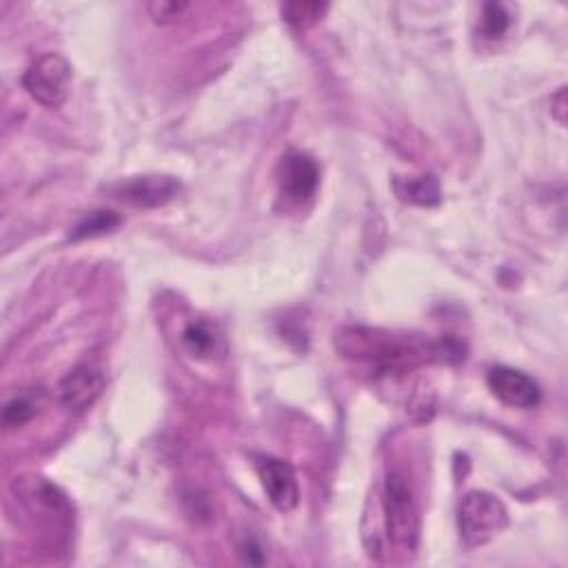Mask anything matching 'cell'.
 <instances>
[{
    "mask_svg": "<svg viewBox=\"0 0 568 568\" xmlns=\"http://www.w3.org/2000/svg\"><path fill=\"white\" fill-rule=\"evenodd\" d=\"M186 9H189L186 2H175V0H155V2H149V4H146L149 16H151L155 22H160V24L173 22V20L180 18Z\"/></svg>",
    "mask_w": 568,
    "mask_h": 568,
    "instance_id": "obj_16",
    "label": "cell"
},
{
    "mask_svg": "<svg viewBox=\"0 0 568 568\" xmlns=\"http://www.w3.org/2000/svg\"><path fill=\"white\" fill-rule=\"evenodd\" d=\"M255 470L268 501L280 513H291L300 501V486L291 464L271 455H257Z\"/></svg>",
    "mask_w": 568,
    "mask_h": 568,
    "instance_id": "obj_6",
    "label": "cell"
},
{
    "mask_svg": "<svg viewBox=\"0 0 568 568\" xmlns=\"http://www.w3.org/2000/svg\"><path fill=\"white\" fill-rule=\"evenodd\" d=\"M122 224V217L115 211L109 209H95L84 213L71 229H69V240L80 242L87 237H98L104 233H111Z\"/></svg>",
    "mask_w": 568,
    "mask_h": 568,
    "instance_id": "obj_11",
    "label": "cell"
},
{
    "mask_svg": "<svg viewBox=\"0 0 568 568\" xmlns=\"http://www.w3.org/2000/svg\"><path fill=\"white\" fill-rule=\"evenodd\" d=\"M382 513L388 539L413 550L419 537V508L415 493L402 473H388L382 488Z\"/></svg>",
    "mask_w": 568,
    "mask_h": 568,
    "instance_id": "obj_2",
    "label": "cell"
},
{
    "mask_svg": "<svg viewBox=\"0 0 568 568\" xmlns=\"http://www.w3.org/2000/svg\"><path fill=\"white\" fill-rule=\"evenodd\" d=\"M284 20L297 29H306L311 24H315L326 11L328 4L324 2H284L280 7Z\"/></svg>",
    "mask_w": 568,
    "mask_h": 568,
    "instance_id": "obj_13",
    "label": "cell"
},
{
    "mask_svg": "<svg viewBox=\"0 0 568 568\" xmlns=\"http://www.w3.org/2000/svg\"><path fill=\"white\" fill-rule=\"evenodd\" d=\"M488 388L493 390V395L513 408H535L541 402V390L539 384L510 366H493L488 371Z\"/></svg>",
    "mask_w": 568,
    "mask_h": 568,
    "instance_id": "obj_8",
    "label": "cell"
},
{
    "mask_svg": "<svg viewBox=\"0 0 568 568\" xmlns=\"http://www.w3.org/2000/svg\"><path fill=\"white\" fill-rule=\"evenodd\" d=\"M510 24V16L504 4L499 2H486L481 11V33L490 40L501 38Z\"/></svg>",
    "mask_w": 568,
    "mask_h": 568,
    "instance_id": "obj_14",
    "label": "cell"
},
{
    "mask_svg": "<svg viewBox=\"0 0 568 568\" xmlns=\"http://www.w3.org/2000/svg\"><path fill=\"white\" fill-rule=\"evenodd\" d=\"M71 80V62L60 53H44L27 67L22 75V87L38 104L60 106L69 98Z\"/></svg>",
    "mask_w": 568,
    "mask_h": 568,
    "instance_id": "obj_4",
    "label": "cell"
},
{
    "mask_svg": "<svg viewBox=\"0 0 568 568\" xmlns=\"http://www.w3.org/2000/svg\"><path fill=\"white\" fill-rule=\"evenodd\" d=\"M217 331L204 322V320H193L186 324L184 333H182V344L184 348L193 355V357H200V359H206L215 353L217 348Z\"/></svg>",
    "mask_w": 568,
    "mask_h": 568,
    "instance_id": "obj_12",
    "label": "cell"
},
{
    "mask_svg": "<svg viewBox=\"0 0 568 568\" xmlns=\"http://www.w3.org/2000/svg\"><path fill=\"white\" fill-rule=\"evenodd\" d=\"M109 191L135 206H162L180 193V182L171 175H135L120 180Z\"/></svg>",
    "mask_w": 568,
    "mask_h": 568,
    "instance_id": "obj_9",
    "label": "cell"
},
{
    "mask_svg": "<svg viewBox=\"0 0 568 568\" xmlns=\"http://www.w3.org/2000/svg\"><path fill=\"white\" fill-rule=\"evenodd\" d=\"M104 384H106L104 373L98 366H93V364H78L58 384L60 404L69 413L80 415V413L89 410L95 404V399L104 390Z\"/></svg>",
    "mask_w": 568,
    "mask_h": 568,
    "instance_id": "obj_7",
    "label": "cell"
},
{
    "mask_svg": "<svg viewBox=\"0 0 568 568\" xmlns=\"http://www.w3.org/2000/svg\"><path fill=\"white\" fill-rule=\"evenodd\" d=\"M335 344L344 357L373 364L379 371L410 368L430 357H459V346L446 348L444 342L428 344L415 337H397L377 328H346L339 333Z\"/></svg>",
    "mask_w": 568,
    "mask_h": 568,
    "instance_id": "obj_1",
    "label": "cell"
},
{
    "mask_svg": "<svg viewBox=\"0 0 568 568\" xmlns=\"http://www.w3.org/2000/svg\"><path fill=\"white\" fill-rule=\"evenodd\" d=\"M277 193L286 204H304L308 202L320 184V166L317 162L297 149H288L275 169Z\"/></svg>",
    "mask_w": 568,
    "mask_h": 568,
    "instance_id": "obj_5",
    "label": "cell"
},
{
    "mask_svg": "<svg viewBox=\"0 0 568 568\" xmlns=\"http://www.w3.org/2000/svg\"><path fill=\"white\" fill-rule=\"evenodd\" d=\"M395 193L410 204L419 206H435L442 200L439 182L433 175H419V178H397L395 180Z\"/></svg>",
    "mask_w": 568,
    "mask_h": 568,
    "instance_id": "obj_10",
    "label": "cell"
},
{
    "mask_svg": "<svg viewBox=\"0 0 568 568\" xmlns=\"http://www.w3.org/2000/svg\"><path fill=\"white\" fill-rule=\"evenodd\" d=\"M33 413H36V408H33V404H31L29 399L16 397V399H11V402L4 406V410H2V424H4L7 428L22 426V424H27V422L33 417Z\"/></svg>",
    "mask_w": 568,
    "mask_h": 568,
    "instance_id": "obj_15",
    "label": "cell"
},
{
    "mask_svg": "<svg viewBox=\"0 0 568 568\" xmlns=\"http://www.w3.org/2000/svg\"><path fill=\"white\" fill-rule=\"evenodd\" d=\"M459 537L466 548H477L495 539L508 526V510L488 490H470L457 506Z\"/></svg>",
    "mask_w": 568,
    "mask_h": 568,
    "instance_id": "obj_3",
    "label": "cell"
}]
</instances>
